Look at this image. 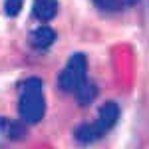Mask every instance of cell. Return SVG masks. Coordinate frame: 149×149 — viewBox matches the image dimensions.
Wrapping results in <instances>:
<instances>
[{
    "label": "cell",
    "mask_w": 149,
    "mask_h": 149,
    "mask_svg": "<svg viewBox=\"0 0 149 149\" xmlns=\"http://www.w3.org/2000/svg\"><path fill=\"white\" fill-rule=\"evenodd\" d=\"M54 40H56V34H54V30L52 28H48V26H40V28H36L32 36H30V42H32V46L38 48V50H46L54 44Z\"/></svg>",
    "instance_id": "cell-5"
},
{
    "label": "cell",
    "mask_w": 149,
    "mask_h": 149,
    "mask_svg": "<svg viewBox=\"0 0 149 149\" xmlns=\"http://www.w3.org/2000/svg\"><path fill=\"white\" fill-rule=\"evenodd\" d=\"M46 111L44 90L38 78H30L22 84L20 90V115L26 123H38Z\"/></svg>",
    "instance_id": "cell-2"
},
{
    "label": "cell",
    "mask_w": 149,
    "mask_h": 149,
    "mask_svg": "<svg viewBox=\"0 0 149 149\" xmlns=\"http://www.w3.org/2000/svg\"><path fill=\"white\" fill-rule=\"evenodd\" d=\"M60 88L78 97L80 103H90L95 97V86L88 78V60L84 54H74L60 74Z\"/></svg>",
    "instance_id": "cell-1"
},
{
    "label": "cell",
    "mask_w": 149,
    "mask_h": 149,
    "mask_svg": "<svg viewBox=\"0 0 149 149\" xmlns=\"http://www.w3.org/2000/svg\"><path fill=\"white\" fill-rule=\"evenodd\" d=\"M4 10L8 16H18L22 10V0H6L4 2Z\"/></svg>",
    "instance_id": "cell-8"
},
{
    "label": "cell",
    "mask_w": 149,
    "mask_h": 149,
    "mask_svg": "<svg viewBox=\"0 0 149 149\" xmlns=\"http://www.w3.org/2000/svg\"><path fill=\"white\" fill-rule=\"evenodd\" d=\"M0 131H4L6 135L10 137H18L22 133V127L18 123H12V121H6V119H0Z\"/></svg>",
    "instance_id": "cell-7"
},
{
    "label": "cell",
    "mask_w": 149,
    "mask_h": 149,
    "mask_svg": "<svg viewBox=\"0 0 149 149\" xmlns=\"http://www.w3.org/2000/svg\"><path fill=\"white\" fill-rule=\"evenodd\" d=\"M102 10H107V12H117V10H123L127 6L135 4V0H93Z\"/></svg>",
    "instance_id": "cell-6"
},
{
    "label": "cell",
    "mask_w": 149,
    "mask_h": 149,
    "mask_svg": "<svg viewBox=\"0 0 149 149\" xmlns=\"http://www.w3.org/2000/svg\"><path fill=\"white\" fill-rule=\"evenodd\" d=\"M32 12L40 22H48L56 16L58 12V0H34Z\"/></svg>",
    "instance_id": "cell-4"
},
{
    "label": "cell",
    "mask_w": 149,
    "mask_h": 149,
    "mask_svg": "<svg viewBox=\"0 0 149 149\" xmlns=\"http://www.w3.org/2000/svg\"><path fill=\"white\" fill-rule=\"evenodd\" d=\"M117 117H119V107L113 102H107L100 109V113H97V117L93 121L84 123V125H80L76 129V139L80 143H93V141L102 139L115 125Z\"/></svg>",
    "instance_id": "cell-3"
}]
</instances>
